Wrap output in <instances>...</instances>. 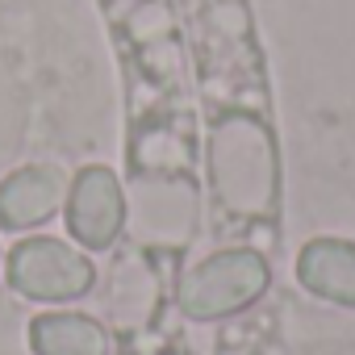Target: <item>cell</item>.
Instances as JSON below:
<instances>
[{
  "instance_id": "6da1fadb",
  "label": "cell",
  "mask_w": 355,
  "mask_h": 355,
  "mask_svg": "<svg viewBox=\"0 0 355 355\" xmlns=\"http://www.w3.org/2000/svg\"><path fill=\"white\" fill-rule=\"evenodd\" d=\"M209 180L230 214H272L276 205V146L259 117H222L209 134Z\"/></svg>"
},
{
  "instance_id": "7a4b0ae2",
  "label": "cell",
  "mask_w": 355,
  "mask_h": 355,
  "mask_svg": "<svg viewBox=\"0 0 355 355\" xmlns=\"http://www.w3.org/2000/svg\"><path fill=\"white\" fill-rule=\"evenodd\" d=\"M268 288V259L259 251L234 247V251H218L209 259H201L184 280H180V309L189 318H226L234 309H247L251 301H259Z\"/></svg>"
},
{
  "instance_id": "3957f363",
  "label": "cell",
  "mask_w": 355,
  "mask_h": 355,
  "mask_svg": "<svg viewBox=\"0 0 355 355\" xmlns=\"http://www.w3.org/2000/svg\"><path fill=\"white\" fill-rule=\"evenodd\" d=\"M9 284L30 301H80L96 284V268L63 239H26L9 251Z\"/></svg>"
},
{
  "instance_id": "277c9868",
  "label": "cell",
  "mask_w": 355,
  "mask_h": 355,
  "mask_svg": "<svg viewBox=\"0 0 355 355\" xmlns=\"http://www.w3.org/2000/svg\"><path fill=\"white\" fill-rule=\"evenodd\" d=\"M67 230L76 243L105 251L125 230V193L109 167H84L67 189Z\"/></svg>"
},
{
  "instance_id": "5b68a950",
  "label": "cell",
  "mask_w": 355,
  "mask_h": 355,
  "mask_svg": "<svg viewBox=\"0 0 355 355\" xmlns=\"http://www.w3.org/2000/svg\"><path fill=\"white\" fill-rule=\"evenodd\" d=\"M67 201V175L59 167L34 163L0 180V230H34L59 214Z\"/></svg>"
},
{
  "instance_id": "8992f818",
  "label": "cell",
  "mask_w": 355,
  "mask_h": 355,
  "mask_svg": "<svg viewBox=\"0 0 355 355\" xmlns=\"http://www.w3.org/2000/svg\"><path fill=\"white\" fill-rule=\"evenodd\" d=\"M297 280L334 305L355 309V243L347 239H313L297 255Z\"/></svg>"
},
{
  "instance_id": "52a82bcc",
  "label": "cell",
  "mask_w": 355,
  "mask_h": 355,
  "mask_svg": "<svg viewBox=\"0 0 355 355\" xmlns=\"http://www.w3.org/2000/svg\"><path fill=\"white\" fill-rule=\"evenodd\" d=\"M34 355H105V330L84 313H42L30 326Z\"/></svg>"
}]
</instances>
